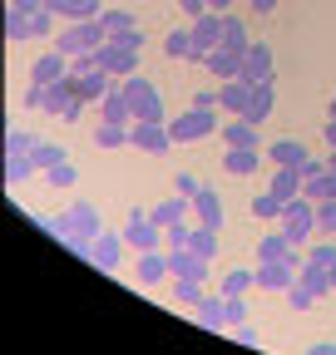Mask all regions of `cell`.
Returning a JSON list of instances; mask_svg holds the SVG:
<instances>
[{"instance_id": "1", "label": "cell", "mask_w": 336, "mask_h": 355, "mask_svg": "<svg viewBox=\"0 0 336 355\" xmlns=\"http://www.w3.org/2000/svg\"><path fill=\"white\" fill-rule=\"evenodd\" d=\"M119 84H124V99H129V109H134V123H163V94H158L153 79L129 74Z\"/></svg>"}, {"instance_id": "2", "label": "cell", "mask_w": 336, "mask_h": 355, "mask_svg": "<svg viewBox=\"0 0 336 355\" xmlns=\"http://www.w3.org/2000/svg\"><path fill=\"white\" fill-rule=\"evenodd\" d=\"M104 40H109L104 20H74V25H65V30L55 35V50L74 60V55H94Z\"/></svg>"}, {"instance_id": "3", "label": "cell", "mask_w": 336, "mask_h": 355, "mask_svg": "<svg viewBox=\"0 0 336 355\" xmlns=\"http://www.w3.org/2000/svg\"><path fill=\"white\" fill-rule=\"evenodd\" d=\"M168 133H174V144H198L208 133H218V114L213 109H188V114H178L168 123Z\"/></svg>"}, {"instance_id": "4", "label": "cell", "mask_w": 336, "mask_h": 355, "mask_svg": "<svg viewBox=\"0 0 336 355\" xmlns=\"http://www.w3.org/2000/svg\"><path fill=\"white\" fill-rule=\"evenodd\" d=\"M124 242H129L134 252H153V247H163V227H158L144 207H134L129 222H124Z\"/></svg>"}, {"instance_id": "5", "label": "cell", "mask_w": 336, "mask_h": 355, "mask_svg": "<svg viewBox=\"0 0 336 355\" xmlns=\"http://www.w3.org/2000/svg\"><path fill=\"white\" fill-rule=\"evenodd\" d=\"M94 60H99V69L104 74H114V79H129V74H139V50H119L114 40H104L99 50H94Z\"/></svg>"}, {"instance_id": "6", "label": "cell", "mask_w": 336, "mask_h": 355, "mask_svg": "<svg viewBox=\"0 0 336 355\" xmlns=\"http://www.w3.org/2000/svg\"><path fill=\"white\" fill-rule=\"evenodd\" d=\"M297 272L302 266L297 261H258V291H292L297 286Z\"/></svg>"}, {"instance_id": "7", "label": "cell", "mask_w": 336, "mask_h": 355, "mask_svg": "<svg viewBox=\"0 0 336 355\" xmlns=\"http://www.w3.org/2000/svg\"><path fill=\"white\" fill-rule=\"evenodd\" d=\"M129 144L139 148V153H168L174 148V133H168V123H129Z\"/></svg>"}, {"instance_id": "8", "label": "cell", "mask_w": 336, "mask_h": 355, "mask_svg": "<svg viewBox=\"0 0 336 355\" xmlns=\"http://www.w3.org/2000/svg\"><path fill=\"white\" fill-rule=\"evenodd\" d=\"M124 247H129V242H124V232H109V227H104V232L94 237L90 261L99 266V272H109V277H114V272H119V261H124Z\"/></svg>"}, {"instance_id": "9", "label": "cell", "mask_w": 336, "mask_h": 355, "mask_svg": "<svg viewBox=\"0 0 336 355\" xmlns=\"http://www.w3.org/2000/svg\"><path fill=\"white\" fill-rule=\"evenodd\" d=\"M193 50H198V55L223 50V15H218V10H208V15L193 20Z\"/></svg>"}, {"instance_id": "10", "label": "cell", "mask_w": 336, "mask_h": 355, "mask_svg": "<svg viewBox=\"0 0 336 355\" xmlns=\"http://www.w3.org/2000/svg\"><path fill=\"white\" fill-rule=\"evenodd\" d=\"M258 261H297V266H302V261H307V252H302V247H292V242H287V232L277 227V232H267V237L258 242Z\"/></svg>"}, {"instance_id": "11", "label": "cell", "mask_w": 336, "mask_h": 355, "mask_svg": "<svg viewBox=\"0 0 336 355\" xmlns=\"http://www.w3.org/2000/svg\"><path fill=\"white\" fill-rule=\"evenodd\" d=\"M272 109H277V79H272V84H252V99H247V114H242V119L262 128V123L272 119Z\"/></svg>"}, {"instance_id": "12", "label": "cell", "mask_w": 336, "mask_h": 355, "mask_svg": "<svg viewBox=\"0 0 336 355\" xmlns=\"http://www.w3.org/2000/svg\"><path fill=\"white\" fill-rule=\"evenodd\" d=\"M60 79H69V55L45 50L35 60V69H30V84H60Z\"/></svg>"}, {"instance_id": "13", "label": "cell", "mask_w": 336, "mask_h": 355, "mask_svg": "<svg viewBox=\"0 0 336 355\" xmlns=\"http://www.w3.org/2000/svg\"><path fill=\"white\" fill-rule=\"evenodd\" d=\"M242 79H247V84H272V79H277V69H272V44H252V50H247Z\"/></svg>"}, {"instance_id": "14", "label": "cell", "mask_w": 336, "mask_h": 355, "mask_svg": "<svg viewBox=\"0 0 336 355\" xmlns=\"http://www.w3.org/2000/svg\"><path fill=\"white\" fill-rule=\"evenodd\" d=\"M158 227H174V222H193V198H183V193H174V198H163V202H153V212H149Z\"/></svg>"}, {"instance_id": "15", "label": "cell", "mask_w": 336, "mask_h": 355, "mask_svg": "<svg viewBox=\"0 0 336 355\" xmlns=\"http://www.w3.org/2000/svg\"><path fill=\"white\" fill-rule=\"evenodd\" d=\"M45 10L50 15H60V20H99L104 15V6H99V0H45Z\"/></svg>"}, {"instance_id": "16", "label": "cell", "mask_w": 336, "mask_h": 355, "mask_svg": "<svg viewBox=\"0 0 336 355\" xmlns=\"http://www.w3.org/2000/svg\"><path fill=\"white\" fill-rule=\"evenodd\" d=\"M247 99H252V84L247 79H223L218 84V104L228 109V119H242L247 114Z\"/></svg>"}, {"instance_id": "17", "label": "cell", "mask_w": 336, "mask_h": 355, "mask_svg": "<svg viewBox=\"0 0 336 355\" xmlns=\"http://www.w3.org/2000/svg\"><path fill=\"white\" fill-rule=\"evenodd\" d=\"M242 64H247V55H237V50H213V55L203 60V69L213 74L218 84L223 79H242Z\"/></svg>"}, {"instance_id": "18", "label": "cell", "mask_w": 336, "mask_h": 355, "mask_svg": "<svg viewBox=\"0 0 336 355\" xmlns=\"http://www.w3.org/2000/svg\"><path fill=\"white\" fill-rule=\"evenodd\" d=\"M193 316H198L203 331H213V336L228 331V306H223V296H203V301L193 306Z\"/></svg>"}, {"instance_id": "19", "label": "cell", "mask_w": 336, "mask_h": 355, "mask_svg": "<svg viewBox=\"0 0 336 355\" xmlns=\"http://www.w3.org/2000/svg\"><path fill=\"white\" fill-rule=\"evenodd\" d=\"M163 277H174V272H168V252L163 247L139 252V286H163Z\"/></svg>"}, {"instance_id": "20", "label": "cell", "mask_w": 336, "mask_h": 355, "mask_svg": "<svg viewBox=\"0 0 336 355\" xmlns=\"http://www.w3.org/2000/svg\"><path fill=\"white\" fill-rule=\"evenodd\" d=\"M193 222H203V227L223 232V198H218L213 188H203V193L193 198Z\"/></svg>"}, {"instance_id": "21", "label": "cell", "mask_w": 336, "mask_h": 355, "mask_svg": "<svg viewBox=\"0 0 336 355\" xmlns=\"http://www.w3.org/2000/svg\"><path fill=\"white\" fill-rule=\"evenodd\" d=\"M99 114H104V123H124V128L134 123V109H129V99H124V84H119V79H114L109 94L99 99Z\"/></svg>"}, {"instance_id": "22", "label": "cell", "mask_w": 336, "mask_h": 355, "mask_svg": "<svg viewBox=\"0 0 336 355\" xmlns=\"http://www.w3.org/2000/svg\"><path fill=\"white\" fill-rule=\"evenodd\" d=\"M223 144L228 148H262V133H258V123H247V119H228L223 123Z\"/></svg>"}, {"instance_id": "23", "label": "cell", "mask_w": 336, "mask_h": 355, "mask_svg": "<svg viewBox=\"0 0 336 355\" xmlns=\"http://www.w3.org/2000/svg\"><path fill=\"white\" fill-rule=\"evenodd\" d=\"M267 158H272V168H302V163L312 158V148H307V144H297V139H277Z\"/></svg>"}, {"instance_id": "24", "label": "cell", "mask_w": 336, "mask_h": 355, "mask_svg": "<svg viewBox=\"0 0 336 355\" xmlns=\"http://www.w3.org/2000/svg\"><path fill=\"white\" fill-rule=\"evenodd\" d=\"M74 79V99H104L109 89H114V74L94 69V74H69Z\"/></svg>"}, {"instance_id": "25", "label": "cell", "mask_w": 336, "mask_h": 355, "mask_svg": "<svg viewBox=\"0 0 336 355\" xmlns=\"http://www.w3.org/2000/svg\"><path fill=\"white\" fill-rule=\"evenodd\" d=\"M223 168H228V178H252L262 168V153L258 148H228L223 153Z\"/></svg>"}, {"instance_id": "26", "label": "cell", "mask_w": 336, "mask_h": 355, "mask_svg": "<svg viewBox=\"0 0 336 355\" xmlns=\"http://www.w3.org/2000/svg\"><path fill=\"white\" fill-rule=\"evenodd\" d=\"M168 272H174V277H193V282H203V277H208V261L193 257L188 247H178V252H168Z\"/></svg>"}, {"instance_id": "27", "label": "cell", "mask_w": 336, "mask_h": 355, "mask_svg": "<svg viewBox=\"0 0 336 355\" xmlns=\"http://www.w3.org/2000/svg\"><path fill=\"white\" fill-rule=\"evenodd\" d=\"M277 227L287 232V242H292V247H307V242H312V232L321 227V222H317V212H307V217H287V222H277Z\"/></svg>"}, {"instance_id": "28", "label": "cell", "mask_w": 336, "mask_h": 355, "mask_svg": "<svg viewBox=\"0 0 336 355\" xmlns=\"http://www.w3.org/2000/svg\"><path fill=\"white\" fill-rule=\"evenodd\" d=\"M223 50H237V55H247V50H252V40H247V20H237L233 10L223 15Z\"/></svg>"}, {"instance_id": "29", "label": "cell", "mask_w": 336, "mask_h": 355, "mask_svg": "<svg viewBox=\"0 0 336 355\" xmlns=\"http://www.w3.org/2000/svg\"><path fill=\"white\" fill-rule=\"evenodd\" d=\"M272 198H297L302 193V168H272V188H267Z\"/></svg>"}, {"instance_id": "30", "label": "cell", "mask_w": 336, "mask_h": 355, "mask_svg": "<svg viewBox=\"0 0 336 355\" xmlns=\"http://www.w3.org/2000/svg\"><path fill=\"white\" fill-rule=\"evenodd\" d=\"M297 282H302L312 296H331V291H336V286H331V272H326V266H312V261H302Z\"/></svg>"}, {"instance_id": "31", "label": "cell", "mask_w": 336, "mask_h": 355, "mask_svg": "<svg viewBox=\"0 0 336 355\" xmlns=\"http://www.w3.org/2000/svg\"><path fill=\"white\" fill-rule=\"evenodd\" d=\"M188 252H193V257H203V261H213V257H218V232H213V227H203V222H193Z\"/></svg>"}, {"instance_id": "32", "label": "cell", "mask_w": 336, "mask_h": 355, "mask_svg": "<svg viewBox=\"0 0 336 355\" xmlns=\"http://www.w3.org/2000/svg\"><path fill=\"white\" fill-rule=\"evenodd\" d=\"M30 158H35V173H50V168H60L69 153H65L60 144H45V139H40V144L30 148Z\"/></svg>"}, {"instance_id": "33", "label": "cell", "mask_w": 336, "mask_h": 355, "mask_svg": "<svg viewBox=\"0 0 336 355\" xmlns=\"http://www.w3.org/2000/svg\"><path fill=\"white\" fill-rule=\"evenodd\" d=\"M25 178H35V158L30 153H6V183L20 188Z\"/></svg>"}, {"instance_id": "34", "label": "cell", "mask_w": 336, "mask_h": 355, "mask_svg": "<svg viewBox=\"0 0 336 355\" xmlns=\"http://www.w3.org/2000/svg\"><path fill=\"white\" fill-rule=\"evenodd\" d=\"M252 286H258V272H247V266H233L223 277V296H247Z\"/></svg>"}, {"instance_id": "35", "label": "cell", "mask_w": 336, "mask_h": 355, "mask_svg": "<svg viewBox=\"0 0 336 355\" xmlns=\"http://www.w3.org/2000/svg\"><path fill=\"white\" fill-rule=\"evenodd\" d=\"M188 50H193V25H188V30H168V35H163V55L188 60Z\"/></svg>"}, {"instance_id": "36", "label": "cell", "mask_w": 336, "mask_h": 355, "mask_svg": "<svg viewBox=\"0 0 336 355\" xmlns=\"http://www.w3.org/2000/svg\"><path fill=\"white\" fill-rule=\"evenodd\" d=\"M94 144L99 148H124V144H129V128H124V123H99V133H94Z\"/></svg>"}, {"instance_id": "37", "label": "cell", "mask_w": 336, "mask_h": 355, "mask_svg": "<svg viewBox=\"0 0 336 355\" xmlns=\"http://www.w3.org/2000/svg\"><path fill=\"white\" fill-rule=\"evenodd\" d=\"M40 178H45L50 188H60V193H65V188H74V183H79V168H74V163L65 158L60 168H50V173H40Z\"/></svg>"}, {"instance_id": "38", "label": "cell", "mask_w": 336, "mask_h": 355, "mask_svg": "<svg viewBox=\"0 0 336 355\" xmlns=\"http://www.w3.org/2000/svg\"><path fill=\"white\" fill-rule=\"evenodd\" d=\"M252 217H262V222H282V198L258 193V198H252Z\"/></svg>"}, {"instance_id": "39", "label": "cell", "mask_w": 336, "mask_h": 355, "mask_svg": "<svg viewBox=\"0 0 336 355\" xmlns=\"http://www.w3.org/2000/svg\"><path fill=\"white\" fill-rule=\"evenodd\" d=\"M174 296H178V301L193 311V306L203 301V282H193V277H174Z\"/></svg>"}, {"instance_id": "40", "label": "cell", "mask_w": 336, "mask_h": 355, "mask_svg": "<svg viewBox=\"0 0 336 355\" xmlns=\"http://www.w3.org/2000/svg\"><path fill=\"white\" fill-rule=\"evenodd\" d=\"M40 139H35V133L30 128H6V153H30Z\"/></svg>"}, {"instance_id": "41", "label": "cell", "mask_w": 336, "mask_h": 355, "mask_svg": "<svg viewBox=\"0 0 336 355\" xmlns=\"http://www.w3.org/2000/svg\"><path fill=\"white\" fill-rule=\"evenodd\" d=\"M188 237H193V222H174V227H163V247H168V252L188 247Z\"/></svg>"}, {"instance_id": "42", "label": "cell", "mask_w": 336, "mask_h": 355, "mask_svg": "<svg viewBox=\"0 0 336 355\" xmlns=\"http://www.w3.org/2000/svg\"><path fill=\"white\" fill-rule=\"evenodd\" d=\"M6 35L20 44V40H30V15L25 10H6Z\"/></svg>"}, {"instance_id": "43", "label": "cell", "mask_w": 336, "mask_h": 355, "mask_svg": "<svg viewBox=\"0 0 336 355\" xmlns=\"http://www.w3.org/2000/svg\"><path fill=\"white\" fill-rule=\"evenodd\" d=\"M99 20H104V30L114 35V30H134V20H139V15H134V10H104Z\"/></svg>"}, {"instance_id": "44", "label": "cell", "mask_w": 336, "mask_h": 355, "mask_svg": "<svg viewBox=\"0 0 336 355\" xmlns=\"http://www.w3.org/2000/svg\"><path fill=\"white\" fill-rule=\"evenodd\" d=\"M307 261H312V266H326V272H331L336 247H331V242H312V247H307Z\"/></svg>"}, {"instance_id": "45", "label": "cell", "mask_w": 336, "mask_h": 355, "mask_svg": "<svg viewBox=\"0 0 336 355\" xmlns=\"http://www.w3.org/2000/svg\"><path fill=\"white\" fill-rule=\"evenodd\" d=\"M55 20H60V15H50V10L30 15V40H45V35H55Z\"/></svg>"}, {"instance_id": "46", "label": "cell", "mask_w": 336, "mask_h": 355, "mask_svg": "<svg viewBox=\"0 0 336 355\" xmlns=\"http://www.w3.org/2000/svg\"><path fill=\"white\" fill-rule=\"evenodd\" d=\"M223 306H228V331L247 321V301H242V296H223Z\"/></svg>"}, {"instance_id": "47", "label": "cell", "mask_w": 336, "mask_h": 355, "mask_svg": "<svg viewBox=\"0 0 336 355\" xmlns=\"http://www.w3.org/2000/svg\"><path fill=\"white\" fill-rule=\"evenodd\" d=\"M109 40L119 44V50H144V35H139V25H134V30H114Z\"/></svg>"}, {"instance_id": "48", "label": "cell", "mask_w": 336, "mask_h": 355, "mask_svg": "<svg viewBox=\"0 0 336 355\" xmlns=\"http://www.w3.org/2000/svg\"><path fill=\"white\" fill-rule=\"evenodd\" d=\"M312 301H317V296H312V291H307L302 282H297V286L287 291V306H292V311H312Z\"/></svg>"}, {"instance_id": "49", "label": "cell", "mask_w": 336, "mask_h": 355, "mask_svg": "<svg viewBox=\"0 0 336 355\" xmlns=\"http://www.w3.org/2000/svg\"><path fill=\"white\" fill-rule=\"evenodd\" d=\"M317 222H321V232L336 237V198H331V202H317Z\"/></svg>"}, {"instance_id": "50", "label": "cell", "mask_w": 336, "mask_h": 355, "mask_svg": "<svg viewBox=\"0 0 336 355\" xmlns=\"http://www.w3.org/2000/svg\"><path fill=\"white\" fill-rule=\"evenodd\" d=\"M174 193H183V198H198V193H203V183H198L193 173H178V178H174Z\"/></svg>"}, {"instance_id": "51", "label": "cell", "mask_w": 336, "mask_h": 355, "mask_svg": "<svg viewBox=\"0 0 336 355\" xmlns=\"http://www.w3.org/2000/svg\"><path fill=\"white\" fill-rule=\"evenodd\" d=\"M228 336H233L237 345H258V340H262V336H258V326H247V321H242V326H233Z\"/></svg>"}, {"instance_id": "52", "label": "cell", "mask_w": 336, "mask_h": 355, "mask_svg": "<svg viewBox=\"0 0 336 355\" xmlns=\"http://www.w3.org/2000/svg\"><path fill=\"white\" fill-rule=\"evenodd\" d=\"M94 69H99L94 55H74V60H69V74H94Z\"/></svg>"}, {"instance_id": "53", "label": "cell", "mask_w": 336, "mask_h": 355, "mask_svg": "<svg viewBox=\"0 0 336 355\" xmlns=\"http://www.w3.org/2000/svg\"><path fill=\"white\" fill-rule=\"evenodd\" d=\"M193 109H218V89H198V94H193Z\"/></svg>"}, {"instance_id": "54", "label": "cell", "mask_w": 336, "mask_h": 355, "mask_svg": "<svg viewBox=\"0 0 336 355\" xmlns=\"http://www.w3.org/2000/svg\"><path fill=\"white\" fill-rule=\"evenodd\" d=\"M178 6H183V15H188V20H198V15H208V0H178Z\"/></svg>"}, {"instance_id": "55", "label": "cell", "mask_w": 336, "mask_h": 355, "mask_svg": "<svg viewBox=\"0 0 336 355\" xmlns=\"http://www.w3.org/2000/svg\"><path fill=\"white\" fill-rule=\"evenodd\" d=\"M10 10H25V15H40V10H45V0H10Z\"/></svg>"}, {"instance_id": "56", "label": "cell", "mask_w": 336, "mask_h": 355, "mask_svg": "<svg viewBox=\"0 0 336 355\" xmlns=\"http://www.w3.org/2000/svg\"><path fill=\"white\" fill-rule=\"evenodd\" d=\"M321 173H326V158H307L302 163V178H321Z\"/></svg>"}, {"instance_id": "57", "label": "cell", "mask_w": 336, "mask_h": 355, "mask_svg": "<svg viewBox=\"0 0 336 355\" xmlns=\"http://www.w3.org/2000/svg\"><path fill=\"white\" fill-rule=\"evenodd\" d=\"M282 6V0H252V15H272Z\"/></svg>"}, {"instance_id": "58", "label": "cell", "mask_w": 336, "mask_h": 355, "mask_svg": "<svg viewBox=\"0 0 336 355\" xmlns=\"http://www.w3.org/2000/svg\"><path fill=\"white\" fill-rule=\"evenodd\" d=\"M79 114H84V99H74V104H69L60 119H65V123H79Z\"/></svg>"}, {"instance_id": "59", "label": "cell", "mask_w": 336, "mask_h": 355, "mask_svg": "<svg viewBox=\"0 0 336 355\" xmlns=\"http://www.w3.org/2000/svg\"><path fill=\"white\" fill-rule=\"evenodd\" d=\"M302 355H336V340H321V345H307Z\"/></svg>"}, {"instance_id": "60", "label": "cell", "mask_w": 336, "mask_h": 355, "mask_svg": "<svg viewBox=\"0 0 336 355\" xmlns=\"http://www.w3.org/2000/svg\"><path fill=\"white\" fill-rule=\"evenodd\" d=\"M233 6H237V0H208V10H218V15H228Z\"/></svg>"}, {"instance_id": "61", "label": "cell", "mask_w": 336, "mask_h": 355, "mask_svg": "<svg viewBox=\"0 0 336 355\" xmlns=\"http://www.w3.org/2000/svg\"><path fill=\"white\" fill-rule=\"evenodd\" d=\"M321 139H326V144L336 148V119H326V128H321Z\"/></svg>"}, {"instance_id": "62", "label": "cell", "mask_w": 336, "mask_h": 355, "mask_svg": "<svg viewBox=\"0 0 336 355\" xmlns=\"http://www.w3.org/2000/svg\"><path fill=\"white\" fill-rule=\"evenodd\" d=\"M326 168H331V173H336V148H331V158H326Z\"/></svg>"}, {"instance_id": "63", "label": "cell", "mask_w": 336, "mask_h": 355, "mask_svg": "<svg viewBox=\"0 0 336 355\" xmlns=\"http://www.w3.org/2000/svg\"><path fill=\"white\" fill-rule=\"evenodd\" d=\"M331 286H336V261H331Z\"/></svg>"}, {"instance_id": "64", "label": "cell", "mask_w": 336, "mask_h": 355, "mask_svg": "<svg viewBox=\"0 0 336 355\" xmlns=\"http://www.w3.org/2000/svg\"><path fill=\"white\" fill-rule=\"evenodd\" d=\"M237 6H252V0H237Z\"/></svg>"}]
</instances>
